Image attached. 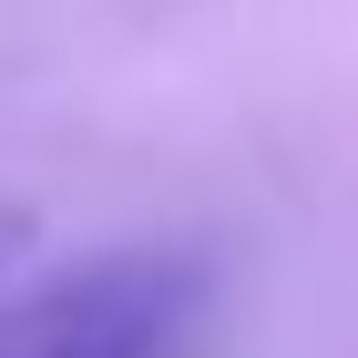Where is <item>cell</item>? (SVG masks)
Listing matches in <instances>:
<instances>
[{
    "instance_id": "7a4b0ae2",
    "label": "cell",
    "mask_w": 358,
    "mask_h": 358,
    "mask_svg": "<svg viewBox=\"0 0 358 358\" xmlns=\"http://www.w3.org/2000/svg\"><path fill=\"white\" fill-rule=\"evenodd\" d=\"M31 236H41V225H31L21 205H0V297L21 287V266H31Z\"/></svg>"
},
{
    "instance_id": "6da1fadb",
    "label": "cell",
    "mask_w": 358,
    "mask_h": 358,
    "mask_svg": "<svg viewBox=\"0 0 358 358\" xmlns=\"http://www.w3.org/2000/svg\"><path fill=\"white\" fill-rule=\"evenodd\" d=\"M205 328V266L185 246H113L0 297V358H185Z\"/></svg>"
}]
</instances>
